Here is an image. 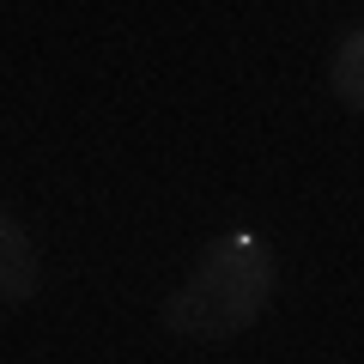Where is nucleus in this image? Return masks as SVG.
Masks as SVG:
<instances>
[{"instance_id": "1", "label": "nucleus", "mask_w": 364, "mask_h": 364, "mask_svg": "<svg viewBox=\"0 0 364 364\" xmlns=\"http://www.w3.org/2000/svg\"><path fill=\"white\" fill-rule=\"evenodd\" d=\"M273 243L261 231H225L219 243H207L195 273L158 304V322L182 340H237L273 310Z\"/></svg>"}, {"instance_id": "2", "label": "nucleus", "mask_w": 364, "mask_h": 364, "mask_svg": "<svg viewBox=\"0 0 364 364\" xmlns=\"http://www.w3.org/2000/svg\"><path fill=\"white\" fill-rule=\"evenodd\" d=\"M43 286V261H37V237L25 231V219H13V207L0 213V304L25 310Z\"/></svg>"}, {"instance_id": "3", "label": "nucleus", "mask_w": 364, "mask_h": 364, "mask_svg": "<svg viewBox=\"0 0 364 364\" xmlns=\"http://www.w3.org/2000/svg\"><path fill=\"white\" fill-rule=\"evenodd\" d=\"M328 85H334V97L346 109L364 116V25H352L346 37H340L334 61H328Z\"/></svg>"}]
</instances>
